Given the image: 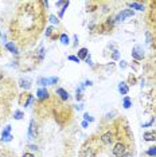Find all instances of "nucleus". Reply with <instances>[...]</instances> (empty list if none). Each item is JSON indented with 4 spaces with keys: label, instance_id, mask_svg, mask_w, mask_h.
<instances>
[{
    "label": "nucleus",
    "instance_id": "9",
    "mask_svg": "<svg viewBox=\"0 0 156 157\" xmlns=\"http://www.w3.org/2000/svg\"><path fill=\"white\" fill-rule=\"evenodd\" d=\"M80 157H96L94 152L90 149V148H85V149H82L80 153Z\"/></svg>",
    "mask_w": 156,
    "mask_h": 157
},
{
    "label": "nucleus",
    "instance_id": "24",
    "mask_svg": "<svg viewBox=\"0 0 156 157\" xmlns=\"http://www.w3.org/2000/svg\"><path fill=\"white\" fill-rule=\"evenodd\" d=\"M52 31H54V28H52V27H47V28H46V36H51Z\"/></svg>",
    "mask_w": 156,
    "mask_h": 157
},
{
    "label": "nucleus",
    "instance_id": "10",
    "mask_svg": "<svg viewBox=\"0 0 156 157\" xmlns=\"http://www.w3.org/2000/svg\"><path fill=\"white\" fill-rule=\"evenodd\" d=\"M19 83H20V86H22L23 89H26V90L31 87V81H30L29 78H22V79L19 81Z\"/></svg>",
    "mask_w": 156,
    "mask_h": 157
},
{
    "label": "nucleus",
    "instance_id": "18",
    "mask_svg": "<svg viewBox=\"0 0 156 157\" xmlns=\"http://www.w3.org/2000/svg\"><path fill=\"white\" fill-rule=\"evenodd\" d=\"M123 105H124V108H125V109H129V108L132 106V101H131V98H129V97H125V98H124Z\"/></svg>",
    "mask_w": 156,
    "mask_h": 157
},
{
    "label": "nucleus",
    "instance_id": "37",
    "mask_svg": "<svg viewBox=\"0 0 156 157\" xmlns=\"http://www.w3.org/2000/svg\"><path fill=\"white\" fill-rule=\"evenodd\" d=\"M1 79H3V74H0V81H1Z\"/></svg>",
    "mask_w": 156,
    "mask_h": 157
},
{
    "label": "nucleus",
    "instance_id": "26",
    "mask_svg": "<svg viewBox=\"0 0 156 157\" xmlns=\"http://www.w3.org/2000/svg\"><path fill=\"white\" fill-rule=\"evenodd\" d=\"M33 101H34V97H33V95H30V97H29V100H27V102L24 104V106H30V104H31Z\"/></svg>",
    "mask_w": 156,
    "mask_h": 157
},
{
    "label": "nucleus",
    "instance_id": "28",
    "mask_svg": "<svg viewBox=\"0 0 156 157\" xmlns=\"http://www.w3.org/2000/svg\"><path fill=\"white\" fill-rule=\"evenodd\" d=\"M43 52H44V50H43V48H40V50L38 51V57H39V59H42V58H43Z\"/></svg>",
    "mask_w": 156,
    "mask_h": 157
},
{
    "label": "nucleus",
    "instance_id": "20",
    "mask_svg": "<svg viewBox=\"0 0 156 157\" xmlns=\"http://www.w3.org/2000/svg\"><path fill=\"white\" fill-rule=\"evenodd\" d=\"M14 118L15 119H22L23 118V113H22L20 110H16V111L14 113Z\"/></svg>",
    "mask_w": 156,
    "mask_h": 157
},
{
    "label": "nucleus",
    "instance_id": "19",
    "mask_svg": "<svg viewBox=\"0 0 156 157\" xmlns=\"http://www.w3.org/2000/svg\"><path fill=\"white\" fill-rule=\"evenodd\" d=\"M147 154H148V156H151V157H155L156 156V146L149 148V149L147 150Z\"/></svg>",
    "mask_w": 156,
    "mask_h": 157
},
{
    "label": "nucleus",
    "instance_id": "2",
    "mask_svg": "<svg viewBox=\"0 0 156 157\" xmlns=\"http://www.w3.org/2000/svg\"><path fill=\"white\" fill-rule=\"evenodd\" d=\"M131 16H133V11L132 10H124L116 16V19L114 20H116V22H123V20H125L127 18H131Z\"/></svg>",
    "mask_w": 156,
    "mask_h": 157
},
{
    "label": "nucleus",
    "instance_id": "17",
    "mask_svg": "<svg viewBox=\"0 0 156 157\" xmlns=\"http://www.w3.org/2000/svg\"><path fill=\"white\" fill-rule=\"evenodd\" d=\"M5 48H7V50H10L11 52H15V54L18 52V50H16V47H15V44H14L12 42L7 43V44H5Z\"/></svg>",
    "mask_w": 156,
    "mask_h": 157
},
{
    "label": "nucleus",
    "instance_id": "6",
    "mask_svg": "<svg viewBox=\"0 0 156 157\" xmlns=\"http://www.w3.org/2000/svg\"><path fill=\"white\" fill-rule=\"evenodd\" d=\"M101 141H102L105 145L112 144V141H113V133H112V132H106L105 134H102V136H101Z\"/></svg>",
    "mask_w": 156,
    "mask_h": 157
},
{
    "label": "nucleus",
    "instance_id": "34",
    "mask_svg": "<svg viewBox=\"0 0 156 157\" xmlns=\"http://www.w3.org/2000/svg\"><path fill=\"white\" fill-rule=\"evenodd\" d=\"M82 108H84V105H82V104H80L78 106H76V109H77V110H82Z\"/></svg>",
    "mask_w": 156,
    "mask_h": 157
},
{
    "label": "nucleus",
    "instance_id": "7",
    "mask_svg": "<svg viewBox=\"0 0 156 157\" xmlns=\"http://www.w3.org/2000/svg\"><path fill=\"white\" fill-rule=\"evenodd\" d=\"M37 97H38V100H40V101L47 100L48 98V91L46 90V87H40V89H38V91H37Z\"/></svg>",
    "mask_w": 156,
    "mask_h": 157
},
{
    "label": "nucleus",
    "instance_id": "8",
    "mask_svg": "<svg viewBox=\"0 0 156 157\" xmlns=\"http://www.w3.org/2000/svg\"><path fill=\"white\" fill-rule=\"evenodd\" d=\"M57 94L61 97L62 101H67V100H69V97H70L69 93H67L65 89H62V87H58V89H57Z\"/></svg>",
    "mask_w": 156,
    "mask_h": 157
},
{
    "label": "nucleus",
    "instance_id": "14",
    "mask_svg": "<svg viewBox=\"0 0 156 157\" xmlns=\"http://www.w3.org/2000/svg\"><path fill=\"white\" fill-rule=\"evenodd\" d=\"M88 48H81L80 51H78V58L80 59H86L88 58Z\"/></svg>",
    "mask_w": 156,
    "mask_h": 157
},
{
    "label": "nucleus",
    "instance_id": "23",
    "mask_svg": "<svg viewBox=\"0 0 156 157\" xmlns=\"http://www.w3.org/2000/svg\"><path fill=\"white\" fill-rule=\"evenodd\" d=\"M69 61H73V62H76V63H80L81 62V59L78 57H74V55H69Z\"/></svg>",
    "mask_w": 156,
    "mask_h": 157
},
{
    "label": "nucleus",
    "instance_id": "36",
    "mask_svg": "<svg viewBox=\"0 0 156 157\" xmlns=\"http://www.w3.org/2000/svg\"><path fill=\"white\" fill-rule=\"evenodd\" d=\"M121 157H132V154H131V153H125V154H124V156H121Z\"/></svg>",
    "mask_w": 156,
    "mask_h": 157
},
{
    "label": "nucleus",
    "instance_id": "32",
    "mask_svg": "<svg viewBox=\"0 0 156 157\" xmlns=\"http://www.w3.org/2000/svg\"><path fill=\"white\" fill-rule=\"evenodd\" d=\"M22 157H35V156H34V154H31V153H24Z\"/></svg>",
    "mask_w": 156,
    "mask_h": 157
},
{
    "label": "nucleus",
    "instance_id": "22",
    "mask_svg": "<svg viewBox=\"0 0 156 157\" xmlns=\"http://www.w3.org/2000/svg\"><path fill=\"white\" fill-rule=\"evenodd\" d=\"M84 118H85V121H88V122H93V121H94V118H93L92 115H89V113H85V114H84Z\"/></svg>",
    "mask_w": 156,
    "mask_h": 157
},
{
    "label": "nucleus",
    "instance_id": "12",
    "mask_svg": "<svg viewBox=\"0 0 156 157\" xmlns=\"http://www.w3.org/2000/svg\"><path fill=\"white\" fill-rule=\"evenodd\" d=\"M144 140H145V141H155L156 133H153V132H145V133H144Z\"/></svg>",
    "mask_w": 156,
    "mask_h": 157
},
{
    "label": "nucleus",
    "instance_id": "4",
    "mask_svg": "<svg viewBox=\"0 0 156 157\" xmlns=\"http://www.w3.org/2000/svg\"><path fill=\"white\" fill-rule=\"evenodd\" d=\"M35 136H37V124H35L34 119H31L30 121V128H29V138L33 140V138H35Z\"/></svg>",
    "mask_w": 156,
    "mask_h": 157
},
{
    "label": "nucleus",
    "instance_id": "33",
    "mask_svg": "<svg viewBox=\"0 0 156 157\" xmlns=\"http://www.w3.org/2000/svg\"><path fill=\"white\" fill-rule=\"evenodd\" d=\"M120 66H121V67H123V69H124V67L127 66V62H125V61H121V63H120Z\"/></svg>",
    "mask_w": 156,
    "mask_h": 157
},
{
    "label": "nucleus",
    "instance_id": "30",
    "mask_svg": "<svg viewBox=\"0 0 156 157\" xmlns=\"http://www.w3.org/2000/svg\"><path fill=\"white\" fill-rule=\"evenodd\" d=\"M29 149H31V150H37L38 146H37V145H29Z\"/></svg>",
    "mask_w": 156,
    "mask_h": 157
},
{
    "label": "nucleus",
    "instance_id": "13",
    "mask_svg": "<svg viewBox=\"0 0 156 157\" xmlns=\"http://www.w3.org/2000/svg\"><path fill=\"white\" fill-rule=\"evenodd\" d=\"M38 85H40L42 87L51 85V78H39V79H38Z\"/></svg>",
    "mask_w": 156,
    "mask_h": 157
},
{
    "label": "nucleus",
    "instance_id": "21",
    "mask_svg": "<svg viewBox=\"0 0 156 157\" xmlns=\"http://www.w3.org/2000/svg\"><path fill=\"white\" fill-rule=\"evenodd\" d=\"M67 7H69V1H66V3H65V5L62 7L61 12H59V18H62V16H63V14H65V11L67 10Z\"/></svg>",
    "mask_w": 156,
    "mask_h": 157
},
{
    "label": "nucleus",
    "instance_id": "11",
    "mask_svg": "<svg viewBox=\"0 0 156 157\" xmlns=\"http://www.w3.org/2000/svg\"><path fill=\"white\" fill-rule=\"evenodd\" d=\"M118 91H120L123 95H127L128 94L129 89H128V86H127V83H125V82H121V83L118 85Z\"/></svg>",
    "mask_w": 156,
    "mask_h": 157
},
{
    "label": "nucleus",
    "instance_id": "3",
    "mask_svg": "<svg viewBox=\"0 0 156 157\" xmlns=\"http://www.w3.org/2000/svg\"><path fill=\"white\" fill-rule=\"evenodd\" d=\"M12 140V136H11V126H5V129L3 130V133H1V141H4V142H8Z\"/></svg>",
    "mask_w": 156,
    "mask_h": 157
},
{
    "label": "nucleus",
    "instance_id": "5",
    "mask_svg": "<svg viewBox=\"0 0 156 157\" xmlns=\"http://www.w3.org/2000/svg\"><path fill=\"white\" fill-rule=\"evenodd\" d=\"M132 57L136 59V61H141L143 58H144V52L141 51V48L136 46V47L132 50Z\"/></svg>",
    "mask_w": 156,
    "mask_h": 157
},
{
    "label": "nucleus",
    "instance_id": "35",
    "mask_svg": "<svg viewBox=\"0 0 156 157\" xmlns=\"http://www.w3.org/2000/svg\"><path fill=\"white\" fill-rule=\"evenodd\" d=\"M88 121H84V122H82V128H88Z\"/></svg>",
    "mask_w": 156,
    "mask_h": 157
},
{
    "label": "nucleus",
    "instance_id": "27",
    "mask_svg": "<svg viewBox=\"0 0 156 157\" xmlns=\"http://www.w3.org/2000/svg\"><path fill=\"white\" fill-rule=\"evenodd\" d=\"M153 121H155V118H152L149 122H147V124H143V128H148V126H151L152 124H153Z\"/></svg>",
    "mask_w": 156,
    "mask_h": 157
},
{
    "label": "nucleus",
    "instance_id": "15",
    "mask_svg": "<svg viewBox=\"0 0 156 157\" xmlns=\"http://www.w3.org/2000/svg\"><path fill=\"white\" fill-rule=\"evenodd\" d=\"M129 7L133 8V10H137V11H143L144 10V7L141 4H139V3H129Z\"/></svg>",
    "mask_w": 156,
    "mask_h": 157
},
{
    "label": "nucleus",
    "instance_id": "31",
    "mask_svg": "<svg viewBox=\"0 0 156 157\" xmlns=\"http://www.w3.org/2000/svg\"><path fill=\"white\" fill-rule=\"evenodd\" d=\"M113 59H118V51H113Z\"/></svg>",
    "mask_w": 156,
    "mask_h": 157
},
{
    "label": "nucleus",
    "instance_id": "16",
    "mask_svg": "<svg viewBox=\"0 0 156 157\" xmlns=\"http://www.w3.org/2000/svg\"><path fill=\"white\" fill-rule=\"evenodd\" d=\"M59 39H61V43H62V44H65V46L70 43V39H69V36H67L66 34H62L61 38H59Z\"/></svg>",
    "mask_w": 156,
    "mask_h": 157
},
{
    "label": "nucleus",
    "instance_id": "1",
    "mask_svg": "<svg viewBox=\"0 0 156 157\" xmlns=\"http://www.w3.org/2000/svg\"><path fill=\"white\" fill-rule=\"evenodd\" d=\"M125 153H127V148H125V145H124V144L118 142V144H116V145H114L113 154L116 157H121V156H124Z\"/></svg>",
    "mask_w": 156,
    "mask_h": 157
},
{
    "label": "nucleus",
    "instance_id": "25",
    "mask_svg": "<svg viewBox=\"0 0 156 157\" xmlns=\"http://www.w3.org/2000/svg\"><path fill=\"white\" fill-rule=\"evenodd\" d=\"M50 22H51L52 24H58V19L54 16V15H50Z\"/></svg>",
    "mask_w": 156,
    "mask_h": 157
},
{
    "label": "nucleus",
    "instance_id": "29",
    "mask_svg": "<svg viewBox=\"0 0 156 157\" xmlns=\"http://www.w3.org/2000/svg\"><path fill=\"white\" fill-rule=\"evenodd\" d=\"M85 61H86V63H88V65H90V66L93 65V63H92V59H90V55H88V58H86Z\"/></svg>",
    "mask_w": 156,
    "mask_h": 157
}]
</instances>
